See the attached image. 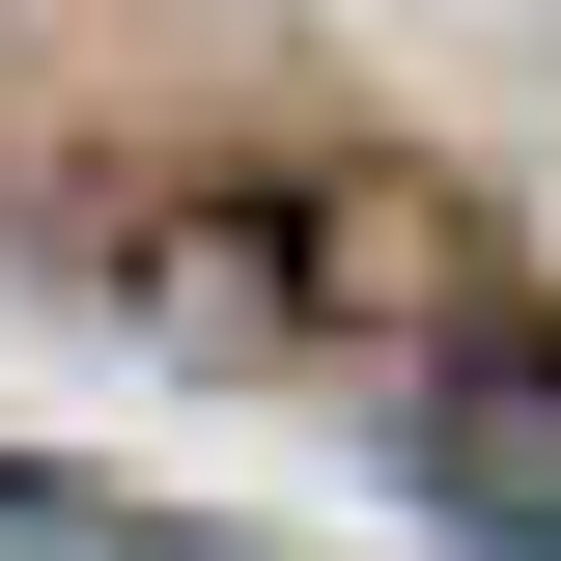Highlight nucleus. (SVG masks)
Returning a JSON list of instances; mask_svg holds the SVG:
<instances>
[{"instance_id":"nucleus-1","label":"nucleus","mask_w":561,"mask_h":561,"mask_svg":"<svg viewBox=\"0 0 561 561\" xmlns=\"http://www.w3.org/2000/svg\"><path fill=\"white\" fill-rule=\"evenodd\" d=\"M421 505L478 561H561V337H449L421 365Z\"/></svg>"}]
</instances>
